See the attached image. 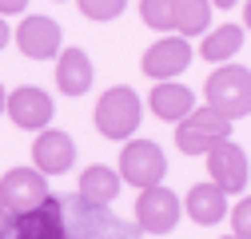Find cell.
<instances>
[{"instance_id": "cell-1", "label": "cell", "mask_w": 251, "mask_h": 239, "mask_svg": "<svg viewBox=\"0 0 251 239\" xmlns=\"http://www.w3.org/2000/svg\"><path fill=\"white\" fill-rule=\"evenodd\" d=\"M203 96H207V108L219 112L227 124L239 120V116H251V68H243V64H224L219 72L207 76Z\"/></svg>"}, {"instance_id": "cell-2", "label": "cell", "mask_w": 251, "mask_h": 239, "mask_svg": "<svg viewBox=\"0 0 251 239\" xmlns=\"http://www.w3.org/2000/svg\"><path fill=\"white\" fill-rule=\"evenodd\" d=\"M227 136H231V124L219 112H211L207 104L196 108L187 120H179V128H176V143L183 156H211L215 147L227 143Z\"/></svg>"}, {"instance_id": "cell-3", "label": "cell", "mask_w": 251, "mask_h": 239, "mask_svg": "<svg viewBox=\"0 0 251 239\" xmlns=\"http://www.w3.org/2000/svg\"><path fill=\"white\" fill-rule=\"evenodd\" d=\"M140 116H144L140 96L132 92V88L116 84V88H108V92L100 96V104H96V128H100L104 140H128L140 128Z\"/></svg>"}, {"instance_id": "cell-4", "label": "cell", "mask_w": 251, "mask_h": 239, "mask_svg": "<svg viewBox=\"0 0 251 239\" xmlns=\"http://www.w3.org/2000/svg\"><path fill=\"white\" fill-rule=\"evenodd\" d=\"M164 171H168V156L160 152V143H151V140H132V143H124V152H120V179H128L132 188L140 191H151V188H160L164 184Z\"/></svg>"}, {"instance_id": "cell-5", "label": "cell", "mask_w": 251, "mask_h": 239, "mask_svg": "<svg viewBox=\"0 0 251 239\" xmlns=\"http://www.w3.org/2000/svg\"><path fill=\"white\" fill-rule=\"evenodd\" d=\"M0 207L12 215V219H20V215H28V212H36V207L48 199V179L36 171V167H12L4 179H0Z\"/></svg>"}, {"instance_id": "cell-6", "label": "cell", "mask_w": 251, "mask_h": 239, "mask_svg": "<svg viewBox=\"0 0 251 239\" xmlns=\"http://www.w3.org/2000/svg\"><path fill=\"white\" fill-rule=\"evenodd\" d=\"M136 223L148 231V235H168L176 231L179 223V199L160 184V188H151V191H140L136 199Z\"/></svg>"}, {"instance_id": "cell-7", "label": "cell", "mask_w": 251, "mask_h": 239, "mask_svg": "<svg viewBox=\"0 0 251 239\" xmlns=\"http://www.w3.org/2000/svg\"><path fill=\"white\" fill-rule=\"evenodd\" d=\"M187 60H192V44L183 36H164L144 52V76H151L155 84H168L187 68Z\"/></svg>"}, {"instance_id": "cell-8", "label": "cell", "mask_w": 251, "mask_h": 239, "mask_svg": "<svg viewBox=\"0 0 251 239\" xmlns=\"http://www.w3.org/2000/svg\"><path fill=\"white\" fill-rule=\"evenodd\" d=\"M8 116H12V124L24 128V132H44L48 128V120H52V96L44 92V88H32V84H24L16 88V92L8 96Z\"/></svg>"}, {"instance_id": "cell-9", "label": "cell", "mask_w": 251, "mask_h": 239, "mask_svg": "<svg viewBox=\"0 0 251 239\" xmlns=\"http://www.w3.org/2000/svg\"><path fill=\"white\" fill-rule=\"evenodd\" d=\"M16 44L24 56L32 60H52L60 56V44H64V32H60V24L52 16H24V24L16 28Z\"/></svg>"}, {"instance_id": "cell-10", "label": "cell", "mask_w": 251, "mask_h": 239, "mask_svg": "<svg viewBox=\"0 0 251 239\" xmlns=\"http://www.w3.org/2000/svg\"><path fill=\"white\" fill-rule=\"evenodd\" d=\"M32 164H36V171H40L44 179H48V175H64V171L76 164V143H72V136H68V132H56V128L40 132L36 143H32Z\"/></svg>"}, {"instance_id": "cell-11", "label": "cell", "mask_w": 251, "mask_h": 239, "mask_svg": "<svg viewBox=\"0 0 251 239\" xmlns=\"http://www.w3.org/2000/svg\"><path fill=\"white\" fill-rule=\"evenodd\" d=\"M12 235L16 239H68V227H64V203L56 195H48L36 212H28L12 223Z\"/></svg>"}, {"instance_id": "cell-12", "label": "cell", "mask_w": 251, "mask_h": 239, "mask_svg": "<svg viewBox=\"0 0 251 239\" xmlns=\"http://www.w3.org/2000/svg\"><path fill=\"white\" fill-rule=\"evenodd\" d=\"M207 171H211V184L231 195V191H243L247 188V152L239 143H224V147H215V152L207 156Z\"/></svg>"}, {"instance_id": "cell-13", "label": "cell", "mask_w": 251, "mask_h": 239, "mask_svg": "<svg viewBox=\"0 0 251 239\" xmlns=\"http://www.w3.org/2000/svg\"><path fill=\"white\" fill-rule=\"evenodd\" d=\"M56 84H60V92L64 96H84L88 88H92V60L84 48H60L56 56Z\"/></svg>"}, {"instance_id": "cell-14", "label": "cell", "mask_w": 251, "mask_h": 239, "mask_svg": "<svg viewBox=\"0 0 251 239\" xmlns=\"http://www.w3.org/2000/svg\"><path fill=\"white\" fill-rule=\"evenodd\" d=\"M148 104H151V112L160 116V120H172V124H179V120H187V116L196 112V96H192V88H183V84H176V80L155 84Z\"/></svg>"}, {"instance_id": "cell-15", "label": "cell", "mask_w": 251, "mask_h": 239, "mask_svg": "<svg viewBox=\"0 0 251 239\" xmlns=\"http://www.w3.org/2000/svg\"><path fill=\"white\" fill-rule=\"evenodd\" d=\"M116 195H120V175L112 167L92 164L80 175V199H84V207H108Z\"/></svg>"}, {"instance_id": "cell-16", "label": "cell", "mask_w": 251, "mask_h": 239, "mask_svg": "<svg viewBox=\"0 0 251 239\" xmlns=\"http://www.w3.org/2000/svg\"><path fill=\"white\" fill-rule=\"evenodd\" d=\"M227 212V195L219 191L215 184H196L192 191H187V215H192L200 227H211L219 223Z\"/></svg>"}, {"instance_id": "cell-17", "label": "cell", "mask_w": 251, "mask_h": 239, "mask_svg": "<svg viewBox=\"0 0 251 239\" xmlns=\"http://www.w3.org/2000/svg\"><path fill=\"white\" fill-rule=\"evenodd\" d=\"M239 48H243V28L239 24H224V28H215V32L200 44V56L207 60V64H227Z\"/></svg>"}, {"instance_id": "cell-18", "label": "cell", "mask_w": 251, "mask_h": 239, "mask_svg": "<svg viewBox=\"0 0 251 239\" xmlns=\"http://www.w3.org/2000/svg\"><path fill=\"white\" fill-rule=\"evenodd\" d=\"M176 4V36H200L207 32V24H211V4L207 0H172Z\"/></svg>"}, {"instance_id": "cell-19", "label": "cell", "mask_w": 251, "mask_h": 239, "mask_svg": "<svg viewBox=\"0 0 251 239\" xmlns=\"http://www.w3.org/2000/svg\"><path fill=\"white\" fill-rule=\"evenodd\" d=\"M140 16H144L148 28L176 32V4H172V0H140Z\"/></svg>"}, {"instance_id": "cell-20", "label": "cell", "mask_w": 251, "mask_h": 239, "mask_svg": "<svg viewBox=\"0 0 251 239\" xmlns=\"http://www.w3.org/2000/svg\"><path fill=\"white\" fill-rule=\"evenodd\" d=\"M88 20H116L124 8H128V0H80L76 4Z\"/></svg>"}, {"instance_id": "cell-21", "label": "cell", "mask_w": 251, "mask_h": 239, "mask_svg": "<svg viewBox=\"0 0 251 239\" xmlns=\"http://www.w3.org/2000/svg\"><path fill=\"white\" fill-rule=\"evenodd\" d=\"M231 231H235V239H251V195L235 203V212H231Z\"/></svg>"}, {"instance_id": "cell-22", "label": "cell", "mask_w": 251, "mask_h": 239, "mask_svg": "<svg viewBox=\"0 0 251 239\" xmlns=\"http://www.w3.org/2000/svg\"><path fill=\"white\" fill-rule=\"evenodd\" d=\"M28 4H24V0H0V20H4V16H16V12H24Z\"/></svg>"}, {"instance_id": "cell-23", "label": "cell", "mask_w": 251, "mask_h": 239, "mask_svg": "<svg viewBox=\"0 0 251 239\" xmlns=\"http://www.w3.org/2000/svg\"><path fill=\"white\" fill-rule=\"evenodd\" d=\"M12 223H16V219L4 212V207H0V239H8V235H12Z\"/></svg>"}, {"instance_id": "cell-24", "label": "cell", "mask_w": 251, "mask_h": 239, "mask_svg": "<svg viewBox=\"0 0 251 239\" xmlns=\"http://www.w3.org/2000/svg\"><path fill=\"white\" fill-rule=\"evenodd\" d=\"M8 40H12V32H8V24H4V20H0V48H4Z\"/></svg>"}, {"instance_id": "cell-25", "label": "cell", "mask_w": 251, "mask_h": 239, "mask_svg": "<svg viewBox=\"0 0 251 239\" xmlns=\"http://www.w3.org/2000/svg\"><path fill=\"white\" fill-rule=\"evenodd\" d=\"M4 104H8V96H4V84H0V116H4Z\"/></svg>"}, {"instance_id": "cell-26", "label": "cell", "mask_w": 251, "mask_h": 239, "mask_svg": "<svg viewBox=\"0 0 251 239\" xmlns=\"http://www.w3.org/2000/svg\"><path fill=\"white\" fill-rule=\"evenodd\" d=\"M243 24L251 28V4H243Z\"/></svg>"}, {"instance_id": "cell-27", "label": "cell", "mask_w": 251, "mask_h": 239, "mask_svg": "<svg viewBox=\"0 0 251 239\" xmlns=\"http://www.w3.org/2000/svg\"><path fill=\"white\" fill-rule=\"evenodd\" d=\"M224 239H235V235H224Z\"/></svg>"}]
</instances>
